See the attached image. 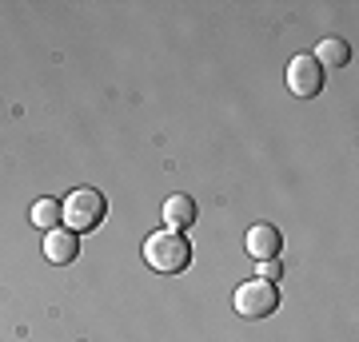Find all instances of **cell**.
<instances>
[{
	"instance_id": "6da1fadb",
	"label": "cell",
	"mask_w": 359,
	"mask_h": 342,
	"mask_svg": "<svg viewBox=\"0 0 359 342\" xmlns=\"http://www.w3.org/2000/svg\"><path fill=\"white\" fill-rule=\"evenodd\" d=\"M144 263L160 271V275H184L192 266V243L184 239L180 231H152L144 239Z\"/></svg>"
},
{
	"instance_id": "7a4b0ae2",
	"label": "cell",
	"mask_w": 359,
	"mask_h": 342,
	"mask_svg": "<svg viewBox=\"0 0 359 342\" xmlns=\"http://www.w3.org/2000/svg\"><path fill=\"white\" fill-rule=\"evenodd\" d=\"M108 215V199H104L96 187H76L68 191L65 203H60V227L68 231H96Z\"/></svg>"
},
{
	"instance_id": "3957f363",
	"label": "cell",
	"mask_w": 359,
	"mask_h": 342,
	"mask_svg": "<svg viewBox=\"0 0 359 342\" xmlns=\"http://www.w3.org/2000/svg\"><path fill=\"white\" fill-rule=\"evenodd\" d=\"M231 306H236V315L240 318H268L280 311V291H276V283L268 279H248L236 287V294H231Z\"/></svg>"
},
{
	"instance_id": "277c9868",
	"label": "cell",
	"mask_w": 359,
	"mask_h": 342,
	"mask_svg": "<svg viewBox=\"0 0 359 342\" xmlns=\"http://www.w3.org/2000/svg\"><path fill=\"white\" fill-rule=\"evenodd\" d=\"M283 80H287V92L299 96V100H311V96H320V92H323V68H320V60H316L311 52L292 56Z\"/></svg>"
},
{
	"instance_id": "5b68a950",
	"label": "cell",
	"mask_w": 359,
	"mask_h": 342,
	"mask_svg": "<svg viewBox=\"0 0 359 342\" xmlns=\"http://www.w3.org/2000/svg\"><path fill=\"white\" fill-rule=\"evenodd\" d=\"M283 247V235L276 223H252L244 235V251L252 255V259H259V263H268V259H276Z\"/></svg>"
},
{
	"instance_id": "8992f818",
	"label": "cell",
	"mask_w": 359,
	"mask_h": 342,
	"mask_svg": "<svg viewBox=\"0 0 359 342\" xmlns=\"http://www.w3.org/2000/svg\"><path fill=\"white\" fill-rule=\"evenodd\" d=\"M76 255H80V235H76V231H68V227L44 231V259H48V263L68 266Z\"/></svg>"
},
{
	"instance_id": "52a82bcc",
	"label": "cell",
	"mask_w": 359,
	"mask_h": 342,
	"mask_svg": "<svg viewBox=\"0 0 359 342\" xmlns=\"http://www.w3.org/2000/svg\"><path fill=\"white\" fill-rule=\"evenodd\" d=\"M196 219H200V207H196L192 195H184V191H176V195H168L164 199V223L172 231L180 227H192Z\"/></svg>"
},
{
	"instance_id": "ba28073f",
	"label": "cell",
	"mask_w": 359,
	"mask_h": 342,
	"mask_svg": "<svg viewBox=\"0 0 359 342\" xmlns=\"http://www.w3.org/2000/svg\"><path fill=\"white\" fill-rule=\"evenodd\" d=\"M316 60H320V68H347V60H351V44L339 36H327L320 40V48L311 52Z\"/></svg>"
},
{
	"instance_id": "9c48e42d",
	"label": "cell",
	"mask_w": 359,
	"mask_h": 342,
	"mask_svg": "<svg viewBox=\"0 0 359 342\" xmlns=\"http://www.w3.org/2000/svg\"><path fill=\"white\" fill-rule=\"evenodd\" d=\"M28 219H32V227H40V231L60 227V199H36L32 211H28Z\"/></svg>"
},
{
	"instance_id": "30bf717a",
	"label": "cell",
	"mask_w": 359,
	"mask_h": 342,
	"mask_svg": "<svg viewBox=\"0 0 359 342\" xmlns=\"http://www.w3.org/2000/svg\"><path fill=\"white\" fill-rule=\"evenodd\" d=\"M259 279H268V283L283 279V266H280V259H268V263H259Z\"/></svg>"
}]
</instances>
